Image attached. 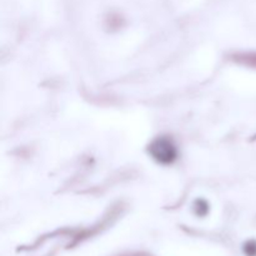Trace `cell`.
Listing matches in <instances>:
<instances>
[{
    "instance_id": "cell-1",
    "label": "cell",
    "mask_w": 256,
    "mask_h": 256,
    "mask_svg": "<svg viewBox=\"0 0 256 256\" xmlns=\"http://www.w3.org/2000/svg\"><path fill=\"white\" fill-rule=\"evenodd\" d=\"M159 149H162V152L159 150V152H155V156L160 160H172L174 156V152H172V145L168 144L165 142H158V146Z\"/></svg>"
},
{
    "instance_id": "cell-2",
    "label": "cell",
    "mask_w": 256,
    "mask_h": 256,
    "mask_svg": "<svg viewBox=\"0 0 256 256\" xmlns=\"http://www.w3.org/2000/svg\"><path fill=\"white\" fill-rule=\"evenodd\" d=\"M245 252L248 256H256V244L254 242H248L246 246H245Z\"/></svg>"
}]
</instances>
